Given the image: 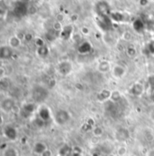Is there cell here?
<instances>
[{"label":"cell","mask_w":154,"mask_h":156,"mask_svg":"<svg viewBox=\"0 0 154 156\" xmlns=\"http://www.w3.org/2000/svg\"><path fill=\"white\" fill-rule=\"evenodd\" d=\"M112 75L115 79H122L126 75V68L121 65H116L113 67Z\"/></svg>","instance_id":"1"},{"label":"cell","mask_w":154,"mask_h":156,"mask_svg":"<svg viewBox=\"0 0 154 156\" xmlns=\"http://www.w3.org/2000/svg\"><path fill=\"white\" fill-rule=\"evenodd\" d=\"M97 70H98L100 73H102V74H107V73H109V72H112L113 67H112L111 62L106 61V60L101 61V62L98 64Z\"/></svg>","instance_id":"2"},{"label":"cell","mask_w":154,"mask_h":156,"mask_svg":"<svg viewBox=\"0 0 154 156\" xmlns=\"http://www.w3.org/2000/svg\"><path fill=\"white\" fill-rule=\"evenodd\" d=\"M69 114L65 111H59L57 112L56 115H55V119H56V122L60 124H63V123H65L68 119H69Z\"/></svg>","instance_id":"3"},{"label":"cell","mask_w":154,"mask_h":156,"mask_svg":"<svg viewBox=\"0 0 154 156\" xmlns=\"http://www.w3.org/2000/svg\"><path fill=\"white\" fill-rule=\"evenodd\" d=\"M4 135L9 139V140H15L16 138V135H17V133H16V130L13 127H5L4 129Z\"/></svg>","instance_id":"4"},{"label":"cell","mask_w":154,"mask_h":156,"mask_svg":"<svg viewBox=\"0 0 154 156\" xmlns=\"http://www.w3.org/2000/svg\"><path fill=\"white\" fill-rule=\"evenodd\" d=\"M47 148L46 144L44 143H42V142H37L35 144V145L33 146V151L35 154H38V155H41Z\"/></svg>","instance_id":"5"},{"label":"cell","mask_w":154,"mask_h":156,"mask_svg":"<svg viewBox=\"0 0 154 156\" xmlns=\"http://www.w3.org/2000/svg\"><path fill=\"white\" fill-rule=\"evenodd\" d=\"M2 156H19V154L16 148L7 146L2 150Z\"/></svg>","instance_id":"6"},{"label":"cell","mask_w":154,"mask_h":156,"mask_svg":"<svg viewBox=\"0 0 154 156\" xmlns=\"http://www.w3.org/2000/svg\"><path fill=\"white\" fill-rule=\"evenodd\" d=\"M13 106H14V102L12 101V99H4V101L1 103V107L5 112L11 111Z\"/></svg>","instance_id":"7"},{"label":"cell","mask_w":154,"mask_h":156,"mask_svg":"<svg viewBox=\"0 0 154 156\" xmlns=\"http://www.w3.org/2000/svg\"><path fill=\"white\" fill-rule=\"evenodd\" d=\"M111 95H112V91L109 90H103L102 92H100L97 95L98 100L99 101H106V100H110L111 99Z\"/></svg>","instance_id":"8"},{"label":"cell","mask_w":154,"mask_h":156,"mask_svg":"<svg viewBox=\"0 0 154 156\" xmlns=\"http://www.w3.org/2000/svg\"><path fill=\"white\" fill-rule=\"evenodd\" d=\"M128 133L127 130L125 129H120L119 131H117L115 133L116 139L120 142H123V141H126V139L129 137V133Z\"/></svg>","instance_id":"9"},{"label":"cell","mask_w":154,"mask_h":156,"mask_svg":"<svg viewBox=\"0 0 154 156\" xmlns=\"http://www.w3.org/2000/svg\"><path fill=\"white\" fill-rule=\"evenodd\" d=\"M144 87L142 83H136L132 86V88H131V93L135 94V95H140L143 93Z\"/></svg>","instance_id":"10"},{"label":"cell","mask_w":154,"mask_h":156,"mask_svg":"<svg viewBox=\"0 0 154 156\" xmlns=\"http://www.w3.org/2000/svg\"><path fill=\"white\" fill-rule=\"evenodd\" d=\"M20 44H21V40L16 36H14V37H10V39H9V46H10V48L16 49V48L19 47Z\"/></svg>","instance_id":"11"},{"label":"cell","mask_w":154,"mask_h":156,"mask_svg":"<svg viewBox=\"0 0 154 156\" xmlns=\"http://www.w3.org/2000/svg\"><path fill=\"white\" fill-rule=\"evenodd\" d=\"M0 52L3 53V55H0V58H3V59H6V58H9L10 56H12V55H9V54H6V53H11V49L8 48V47H3L0 49Z\"/></svg>","instance_id":"12"},{"label":"cell","mask_w":154,"mask_h":156,"mask_svg":"<svg viewBox=\"0 0 154 156\" xmlns=\"http://www.w3.org/2000/svg\"><path fill=\"white\" fill-rule=\"evenodd\" d=\"M94 137H101L103 134V130L101 127H95L93 131Z\"/></svg>","instance_id":"13"},{"label":"cell","mask_w":154,"mask_h":156,"mask_svg":"<svg viewBox=\"0 0 154 156\" xmlns=\"http://www.w3.org/2000/svg\"><path fill=\"white\" fill-rule=\"evenodd\" d=\"M127 153V149L124 146H120L117 150V155L118 156H124Z\"/></svg>","instance_id":"14"},{"label":"cell","mask_w":154,"mask_h":156,"mask_svg":"<svg viewBox=\"0 0 154 156\" xmlns=\"http://www.w3.org/2000/svg\"><path fill=\"white\" fill-rule=\"evenodd\" d=\"M128 55L131 57V56H134L136 55V50L132 47H130L129 48V51H128Z\"/></svg>","instance_id":"15"},{"label":"cell","mask_w":154,"mask_h":156,"mask_svg":"<svg viewBox=\"0 0 154 156\" xmlns=\"http://www.w3.org/2000/svg\"><path fill=\"white\" fill-rule=\"evenodd\" d=\"M40 156H53V153L50 149H46Z\"/></svg>","instance_id":"16"},{"label":"cell","mask_w":154,"mask_h":156,"mask_svg":"<svg viewBox=\"0 0 154 156\" xmlns=\"http://www.w3.org/2000/svg\"><path fill=\"white\" fill-rule=\"evenodd\" d=\"M146 156H154V149L153 150H150V151L147 153V155Z\"/></svg>","instance_id":"17"},{"label":"cell","mask_w":154,"mask_h":156,"mask_svg":"<svg viewBox=\"0 0 154 156\" xmlns=\"http://www.w3.org/2000/svg\"><path fill=\"white\" fill-rule=\"evenodd\" d=\"M3 122H4V118H3V115H0V125L3 124Z\"/></svg>","instance_id":"18"},{"label":"cell","mask_w":154,"mask_h":156,"mask_svg":"<svg viewBox=\"0 0 154 156\" xmlns=\"http://www.w3.org/2000/svg\"><path fill=\"white\" fill-rule=\"evenodd\" d=\"M72 156H81V154L80 153H74Z\"/></svg>","instance_id":"19"},{"label":"cell","mask_w":154,"mask_h":156,"mask_svg":"<svg viewBox=\"0 0 154 156\" xmlns=\"http://www.w3.org/2000/svg\"><path fill=\"white\" fill-rule=\"evenodd\" d=\"M108 156H117V155H115V154H110V155H108Z\"/></svg>","instance_id":"20"},{"label":"cell","mask_w":154,"mask_h":156,"mask_svg":"<svg viewBox=\"0 0 154 156\" xmlns=\"http://www.w3.org/2000/svg\"><path fill=\"white\" fill-rule=\"evenodd\" d=\"M59 156H62V155H59Z\"/></svg>","instance_id":"21"},{"label":"cell","mask_w":154,"mask_h":156,"mask_svg":"<svg viewBox=\"0 0 154 156\" xmlns=\"http://www.w3.org/2000/svg\"><path fill=\"white\" fill-rule=\"evenodd\" d=\"M27 156H29V155H27Z\"/></svg>","instance_id":"22"}]
</instances>
